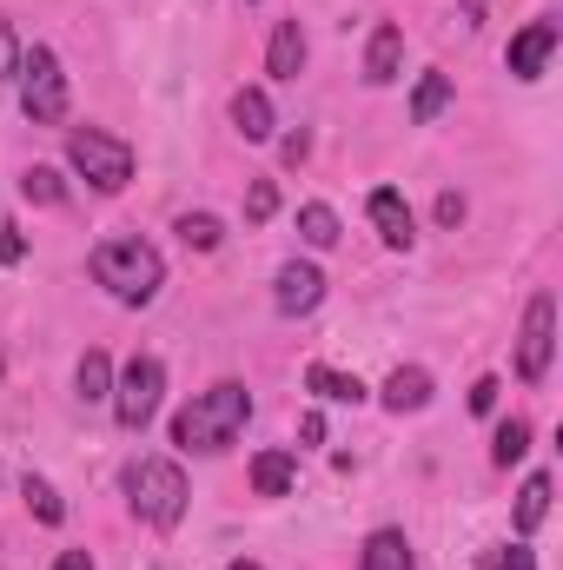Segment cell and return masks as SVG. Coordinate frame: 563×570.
Returning <instances> with one entry per match:
<instances>
[{"instance_id":"obj_13","label":"cell","mask_w":563,"mask_h":570,"mask_svg":"<svg viewBox=\"0 0 563 570\" xmlns=\"http://www.w3.org/2000/svg\"><path fill=\"white\" fill-rule=\"evenodd\" d=\"M378 399H385V412H398V419H405V412H424V405H431V372H424V365H398Z\"/></svg>"},{"instance_id":"obj_25","label":"cell","mask_w":563,"mask_h":570,"mask_svg":"<svg viewBox=\"0 0 563 570\" xmlns=\"http://www.w3.org/2000/svg\"><path fill=\"white\" fill-rule=\"evenodd\" d=\"M20 199H33V206H60V199H67V186H60V173H53V166H27V173H20Z\"/></svg>"},{"instance_id":"obj_19","label":"cell","mask_w":563,"mask_h":570,"mask_svg":"<svg viewBox=\"0 0 563 570\" xmlns=\"http://www.w3.org/2000/svg\"><path fill=\"white\" fill-rule=\"evenodd\" d=\"M73 392H80L87 405L113 399V358H107V352H87V358H80V372H73Z\"/></svg>"},{"instance_id":"obj_23","label":"cell","mask_w":563,"mask_h":570,"mask_svg":"<svg viewBox=\"0 0 563 570\" xmlns=\"http://www.w3.org/2000/svg\"><path fill=\"white\" fill-rule=\"evenodd\" d=\"M444 107H451V73H424L418 94H412V120H418V127H431Z\"/></svg>"},{"instance_id":"obj_32","label":"cell","mask_w":563,"mask_h":570,"mask_svg":"<svg viewBox=\"0 0 563 570\" xmlns=\"http://www.w3.org/2000/svg\"><path fill=\"white\" fill-rule=\"evenodd\" d=\"M20 253H27V239H20V233H13V226H0V266H13V259H20Z\"/></svg>"},{"instance_id":"obj_34","label":"cell","mask_w":563,"mask_h":570,"mask_svg":"<svg viewBox=\"0 0 563 570\" xmlns=\"http://www.w3.org/2000/svg\"><path fill=\"white\" fill-rule=\"evenodd\" d=\"M53 570H93V558H87V551H60V558H53Z\"/></svg>"},{"instance_id":"obj_35","label":"cell","mask_w":563,"mask_h":570,"mask_svg":"<svg viewBox=\"0 0 563 570\" xmlns=\"http://www.w3.org/2000/svg\"><path fill=\"white\" fill-rule=\"evenodd\" d=\"M226 570H259V564H253V558H239V564H226Z\"/></svg>"},{"instance_id":"obj_5","label":"cell","mask_w":563,"mask_h":570,"mask_svg":"<svg viewBox=\"0 0 563 570\" xmlns=\"http://www.w3.org/2000/svg\"><path fill=\"white\" fill-rule=\"evenodd\" d=\"M13 87H20V114L33 127H60L67 120V73H60V53L53 47H20Z\"/></svg>"},{"instance_id":"obj_4","label":"cell","mask_w":563,"mask_h":570,"mask_svg":"<svg viewBox=\"0 0 563 570\" xmlns=\"http://www.w3.org/2000/svg\"><path fill=\"white\" fill-rule=\"evenodd\" d=\"M67 166H73L93 193H127V179H134V146L113 140L107 127H67Z\"/></svg>"},{"instance_id":"obj_10","label":"cell","mask_w":563,"mask_h":570,"mask_svg":"<svg viewBox=\"0 0 563 570\" xmlns=\"http://www.w3.org/2000/svg\"><path fill=\"white\" fill-rule=\"evenodd\" d=\"M372 226H378V239H385L392 253H412V246H418V219H412V206H405L398 186H378V193H372Z\"/></svg>"},{"instance_id":"obj_11","label":"cell","mask_w":563,"mask_h":570,"mask_svg":"<svg viewBox=\"0 0 563 570\" xmlns=\"http://www.w3.org/2000/svg\"><path fill=\"white\" fill-rule=\"evenodd\" d=\"M398 73H405V33H398L392 20H378L372 40H365V80H372V87H392Z\"/></svg>"},{"instance_id":"obj_27","label":"cell","mask_w":563,"mask_h":570,"mask_svg":"<svg viewBox=\"0 0 563 570\" xmlns=\"http://www.w3.org/2000/svg\"><path fill=\"white\" fill-rule=\"evenodd\" d=\"M20 73V40H13V20L0 13V80H13Z\"/></svg>"},{"instance_id":"obj_14","label":"cell","mask_w":563,"mask_h":570,"mask_svg":"<svg viewBox=\"0 0 563 570\" xmlns=\"http://www.w3.org/2000/svg\"><path fill=\"white\" fill-rule=\"evenodd\" d=\"M298 67H305V27L298 20H279L273 40H266V73L273 80H298Z\"/></svg>"},{"instance_id":"obj_28","label":"cell","mask_w":563,"mask_h":570,"mask_svg":"<svg viewBox=\"0 0 563 570\" xmlns=\"http://www.w3.org/2000/svg\"><path fill=\"white\" fill-rule=\"evenodd\" d=\"M491 570H537V558H531V544H504Z\"/></svg>"},{"instance_id":"obj_20","label":"cell","mask_w":563,"mask_h":570,"mask_svg":"<svg viewBox=\"0 0 563 570\" xmlns=\"http://www.w3.org/2000/svg\"><path fill=\"white\" fill-rule=\"evenodd\" d=\"M524 451H531V425H524V419H504V425L491 431V464H497V471H511Z\"/></svg>"},{"instance_id":"obj_30","label":"cell","mask_w":563,"mask_h":570,"mask_svg":"<svg viewBox=\"0 0 563 570\" xmlns=\"http://www.w3.org/2000/svg\"><path fill=\"white\" fill-rule=\"evenodd\" d=\"M437 226H464V193H437Z\"/></svg>"},{"instance_id":"obj_31","label":"cell","mask_w":563,"mask_h":570,"mask_svg":"<svg viewBox=\"0 0 563 570\" xmlns=\"http://www.w3.org/2000/svg\"><path fill=\"white\" fill-rule=\"evenodd\" d=\"M497 392H504L497 379H477V385H471V412H497Z\"/></svg>"},{"instance_id":"obj_12","label":"cell","mask_w":563,"mask_h":570,"mask_svg":"<svg viewBox=\"0 0 563 570\" xmlns=\"http://www.w3.org/2000/svg\"><path fill=\"white\" fill-rule=\"evenodd\" d=\"M273 127H279V120H273L266 87H239V94H233V134L246 146H259V140H273Z\"/></svg>"},{"instance_id":"obj_18","label":"cell","mask_w":563,"mask_h":570,"mask_svg":"<svg viewBox=\"0 0 563 570\" xmlns=\"http://www.w3.org/2000/svg\"><path fill=\"white\" fill-rule=\"evenodd\" d=\"M544 518H551V471L524 478V491H517V538H531Z\"/></svg>"},{"instance_id":"obj_16","label":"cell","mask_w":563,"mask_h":570,"mask_svg":"<svg viewBox=\"0 0 563 570\" xmlns=\"http://www.w3.org/2000/svg\"><path fill=\"white\" fill-rule=\"evenodd\" d=\"M292 484H298V458L292 451H259L253 458V491L259 498H285Z\"/></svg>"},{"instance_id":"obj_3","label":"cell","mask_w":563,"mask_h":570,"mask_svg":"<svg viewBox=\"0 0 563 570\" xmlns=\"http://www.w3.org/2000/svg\"><path fill=\"white\" fill-rule=\"evenodd\" d=\"M120 484H127V504H134L140 524H152V531H179L192 484H186V471H179L172 458H134Z\"/></svg>"},{"instance_id":"obj_17","label":"cell","mask_w":563,"mask_h":570,"mask_svg":"<svg viewBox=\"0 0 563 570\" xmlns=\"http://www.w3.org/2000/svg\"><path fill=\"white\" fill-rule=\"evenodd\" d=\"M305 385H312L325 405H365V385H358L352 372H338V365H305Z\"/></svg>"},{"instance_id":"obj_21","label":"cell","mask_w":563,"mask_h":570,"mask_svg":"<svg viewBox=\"0 0 563 570\" xmlns=\"http://www.w3.org/2000/svg\"><path fill=\"white\" fill-rule=\"evenodd\" d=\"M298 233H305V246H338V213L325 206V199H312V206H298Z\"/></svg>"},{"instance_id":"obj_24","label":"cell","mask_w":563,"mask_h":570,"mask_svg":"<svg viewBox=\"0 0 563 570\" xmlns=\"http://www.w3.org/2000/svg\"><path fill=\"white\" fill-rule=\"evenodd\" d=\"M192 253H219V239H226V226L213 219V213H179V226H172Z\"/></svg>"},{"instance_id":"obj_33","label":"cell","mask_w":563,"mask_h":570,"mask_svg":"<svg viewBox=\"0 0 563 570\" xmlns=\"http://www.w3.org/2000/svg\"><path fill=\"white\" fill-rule=\"evenodd\" d=\"M298 438H305V444H318V438H325V419H318V412H305V419H298Z\"/></svg>"},{"instance_id":"obj_8","label":"cell","mask_w":563,"mask_h":570,"mask_svg":"<svg viewBox=\"0 0 563 570\" xmlns=\"http://www.w3.org/2000/svg\"><path fill=\"white\" fill-rule=\"evenodd\" d=\"M318 298H325V273L312 259H285L279 279H273V305L285 318H305V312H318Z\"/></svg>"},{"instance_id":"obj_15","label":"cell","mask_w":563,"mask_h":570,"mask_svg":"<svg viewBox=\"0 0 563 570\" xmlns=\"http://www.w3.org/2000/svg\"><path fill=\"white\" fill-rule=\"evenodd\" d=\"M358 570H418V558H412V538L405 531H372L365 538V551H358Z\"/></svg>"},{"instance_id":"obj_1","label":"cell","mask_w":563,"mask_h":570,"mask_svg":"<svg viewBox=\"0 0 563 570\" xmlns=\"http://www.w3.org/2000/svg\"><path fill=\"white\" fill-rule=\"evenodd\" d=\"M246 419H253V392L239 385V379H219V385H206L179 419H172V444L179 451H226L239 431H246Z\"/></svg>"},{"instance_id":"obj_22","label":"cell","mask_w":563,"mask_h":570,"mask_svg":"<svg viewBox=\"0 0 563 570\" xmlns=\"http://www.w3.org/2000/svg\"><path fill=\"white\" fill-rule=\"evenodd\" d=\"M20 498H27V511H33L40 524H67V504H60V491H53L47 478L27 471V478H20Z\"/></svg>"},{"instance_id":"obj_6","label":"cell","mask_w":563,"mask_h":570,"mask_svg":"<svg viewBox=\"0 0 563 570\" xmlns=\"http://www.w3.org/2000/svg\"><path fill=\"white\" fill-rule=\"evenodd\" d=\"M159 399H166V365H159L152 352H134V358L120 365V379H113V419H120V431L140 438V431L159 419Z\"/></svg>"},{"instance_id":"obj_2","label":"cell","mask_w":563,"mask_h":570,"mask_svg":"<svg viewBox=\"0 0 563 570\" xmlns=\"http://www.w3.org/2000/svg\"><path fill=\"white\" fill-rule=\"evenodd\" d=\"M93 285H107V298H120V305H152L166 285V259L146 239H100L93 246Z\"/></svg>"},{"instance_id":"obj_7","label":"cell","mask_w":563,"mask_h":570,"mask_svg":"<svg viewBox=\"0 0 563 570\" xmlns=\"http://www.w3.org/2000/svg\"><path fill=\"white\" fill-rule=\"evenodd\" d=\"M551 352H557V298H551V292H531L524 325H517V379H524V385H544Z\"/></svg>"},{"instance_id":"obj_36","label":"cell","mask_w":563,"mask_h":570,"mask_svg":"<svg viewBox=\"0 0 563 570\" xmlns=\"http://www.w3.org/2000/svg\"><path fill=\"white\" fill-rule=\"evenodd\" d=\"M0 379H7V358H0Z\"/></svg>"},{"instance_id":"obj_29","label":"cell","mask_w":563,"mask_h":570,"mask_svg":"<svg viewBox=\"0 0 563 570\" xmlns=\"http://www.w3.org/2000/svg\"><path fill=\"white\" fill-rule=\"evenodd\" d=\"M305 153H312V134H305V127L279 140V159H285V166H305Z\"/></svg>"},{"instance_id":"obj_9","label":"cell","mask_w":563,"mask_h":570,"mask_svg":"<svg viewBox=\"0 0 563 570\" xmlns=\"http://www.w3.org/2000/svg\"><path fill=\"white\" fill-rule=\"evenodd\" d=\"M557 20H531L517 40H511V53H504V67H511V80H544V67H551V53H557Z\"/></svg>"},{"instance_id":"obj_26","label":"cell","mask_w":563,"mask_h":570,"mask_svg":"<svg viewBox=\"0 0 563 570\" xmlns=\"http://www.w3.org/2000/svg\"><path fill=\"white\" fill-rule=\"evenodd\" d=\"M273 213H279V186H273V179H253V186H246V219L266 226Z\"/></svg>"}]
</instances>
